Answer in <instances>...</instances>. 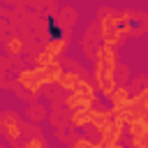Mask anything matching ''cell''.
<instances>
[{"mask_svg": "<svg viewBox=\"0 0 148 148\" xmlns=\"http://www.w3.org/2000/svg\"><path fill=\"white\" fill-rule=\"evenodd\" d=\"M92 123V111H76V113H69V125L74 130H83Z\"/></svg>", "mask_w": 148, "mask_h": 148, "instance_id": "obj_13", "label": "cell"}, {"mask_svg": "<svg viewBox=\"0 0 148 148\" xmlns=\"http://www.w3.org/2000/svg\"><path fill=\"white\" fill-rule=\"evenodd\" d=\"M113 148H125V146H120V143H116V146H113Z\"/></svg>", "mask_w": 148, "mask_h": 148, "instance_id": "obj_20", "label": "cell"}, {"mask_svg": "<svg viewBox=\"0 0 148 148\" xmlns=\"http://www.w3.org/2000/svg\"><path fill=\"white\" fill-rule=\"evenodd\" d=\"M79 81H81V76H79L74 69H65L62 76L58 79V86H60L62 90H67V92H74L76 86H79Z\"/></svg>", "mask_w": 148, "mask_h": 148, "instance_id": "obj_9", "label": "cell"}, {"mask_svg": "<svg viewBox=\"0 0 148 148\" xmlns=\"http://www.w3.org/2000/svg\"><path fill=\"white\" fill-rule=\"evenodd\" d=\"M32 62H35V69H46V67H51L56 62V58H51L46 51H39V53L32 56Z\"/></svg>", "mask_w": 148, "mask_h": 148, "instance_id": "obj_14", "label": "cell"}, {"mask_svg": "<svg viewBox=\"0 0 148 148\" xmlns=\"http://www.w3.org/2000/svg\"><path fill=\"white\" fill-rule=\"evenodd\" d=\"M130 99H132V95H130V88H127V86H118V88L113 90V95L109 97L111 109H125V106L130 104Z\"/></svg>", "mask_w": 148, "mask_h": 148, "instance_id": "obj_8", "label": "cell"}, {"mask_svg": "<svg viewBox=\"0 0 148 148\" xmlns=\"http://www.w3.org/2000/svg\"><path fill=\"white\" fill-rule=\"evenodd\" d=\"M92 99L90 97H86L83 92H67V97H65V111H69V113H76V111H90L92 109Z\"/></svg>", "mask_w": 148, "mask_h": 148, "instance_id": "obj_5", "label": "cell"}, {"mask_svg": "<svg viewBox=\"0 0 148 148\" xmlns=\"http://www.w3.org/2000/svg\"><path fill=\"white\" fill-rule=\"evenodd\" d=\"M62 65L56 60L51 67H46V69H42V79H44V86H53V83H58V79L62 76Z\"/></svg>", "mask_w": 148, "mask_h": 148, "instance_id": "obj_10", "label": "cell"}, {"mask_svg": "<svg viewBox=\"0 0 148 148\" xmlns=\"http://www.w3.org/2000/svg\"><path fill=\"white\" fill-rule=\"evenodd\" d=\"M18 83L28 90V92H32V95H37L42 88H44V79H42V69H21L18 72Z\"/></svg>", "mask_w": 148, "mask_h": 148, "instance_id": "obj_3", "label": "cell"}, {"mask_svg": "<svg viewBox=\"0 0 148 148\" xmlns=\"http://www.w3.org/2000/svg\"><path fill=\"white\" fill-rule=\"evenodd\" d=\"M116 49L109 46V44H102L97 51H95V67H92V74H95V83L99 88V92L109 99L113 95V90L118 88V81H116Z\"/></svg>", "mask_w": 148, "mask_h": 148, "instance_id": "obj_1", "label": "cell"}, {"mask_svg": "<svg viewBox=\"0 0 148 148\" xmlns=\"http://www.w3.org/2000/svg\"><path fill=\"white\" fill-rule=\"evenodd\" d=\"M69 46V35H62V37H58V39H49V42H44V51L51 56V58H56L58 60V56H62V51Z\"/></svg>", "mask_w": 148, "mask_h": 148, "instance_id": "obj_6", "label": "cell"}, {"mask_svg": "<svg viewBox=\"0 0 148 148\" xmlns=\"http://www.w3.org/2000/svg\"><path fill=\"white\" fill-rule=\"evenodd\" d=\"M21 148H46V141L44 139H37V136H32V139H28Z\"/></svg>", "mask_w": 148, "mask_h": 148, "instance_id": "obj_18", "label": "cell"}, {"mask_svg": "<svg viewBox=\"0 0 148 148\" xmlns=\"http://www.w3.org/2000/svg\"><path fill=\"white\" fill-rule=\"evenodd\" d=\"M25 116H28L30 120H37V123H42V120L49 116V109H46V104H44V102H32V104H28V109H25Z\"/></svg>", "mask_w": 148, "mask_h": 148, "instance_id": "obj_12", "label": "cell"}, {"mask_svg": "<svg viewBox=\"0 0 148 148\" xmlns=\"http://www.w3.org/2000/svg\"><path fill=\"white\" fill-rule=\"evenodd\" d=\"M76 92H83L86 97H90L92 102H97L95 88H92V83H90V81H86V79H81V81H79V86H76Z\"/></svg>", "mask_w": 148, "mask_h": 148, "instance_id": "obj_17", "label": "cell"}, {"mask_svg": "<svg viewBox=\"0 0 148 148\" xmlns=\"http://www.w3.org/2000/svg\"><path fill=\"white\" fill-rule=\"evenodd\" d=\"M5 51H7V56H12V58H16V56H21V53L25 51V44H23V37H18V35H9V39L5 42Z\"/></svg>", "mask_w": 148, "mask_h": 148, "instance_id": "obj_11", "label": "cell"}, {"mask_svg": "<svg viewBox=\"0 0 148 148\" xmlns=\"http://www.w3.org/2000/svg\"><path fill=\"white\" fill-rule=\"evenodd\" d=\"M125 130L130 132V136H132V139H136V136H141V134L148 130V125H146L143 120H130V123L125 125Z\"/></svg>", "mask_w": 148, "mask_h": 148, "instance_id": "obj_15", "label": "cell"}, {"mask_svg": "<svg viewBox=\"0 0 148 148\" xmlns=\"http://www.w3.org/2000/svg\"><path fill=\"white\" fill-rule=\"evenodd\" d=\"M92 111V109H90ZM97 132H104V130H109L111 125H113V116H111V111L109 109H99V111H92V123H90Z\"/></svg>", "mask_w": 148, "mask_h": 148, "instance_id": "obj_7", "label": "cell"}, {"mask_svg": "<svg viewBox=\"0 0 148 148\" xmlns=\"http://www.w3.org/2000/svg\"><path fill=\"white\" fill-rule=\"evenodd\" d=\"M123 134H125V125H120V123H113L109 130L99 132V139H97V148H113L116 143H120Z\"/></svg>", "mask_w": 148, "mask_h": 148, "instance_id": "obj_4", "label": "cell"}, {"mask_svg": "<svg viewBox=\"0 0 148 148\" xmlns=\"http://www.w3.org/2000/svg\"><path fill=\"white\" fill-rule=\"evenodd\" d=\"M69 148H97V141H90L88 136L74 134V139L69 141Z\"/></svg>", "mask_w": 148, "mask_h": 148, "instance_id": "obj_16", "label": "cell"}, {"mask_svg": "<svg viewBox=\"0 0 148 148\" xmlns=\"http://www.w3.org/2000/svg\"><path fill=\"white\" fill-rule=\"evenodd\" d=\"M132 148H148V130H146L141 136L132 139Z\"/></svg>", "mask_w": 148, "mask_h": 148, "instance_id": "obj_19", "label": "cell"}, {"mask_svg": "<svg viewBox=\"0 0 148 148\" xmlns=\"http://www.w3.org/2000/svg\"><path fill=\"white\" fill-rule=\"evenodd\" d=\"M0 134H2V136H7L12 143H14V141H18V139H21V134H23L18 116H16L14 111H9V109L0 111Z\"/></svg>", "mask_w": 148, "mask_h": 148, "instance_id": "obj_2", "label": "cell"}]
</instances>
